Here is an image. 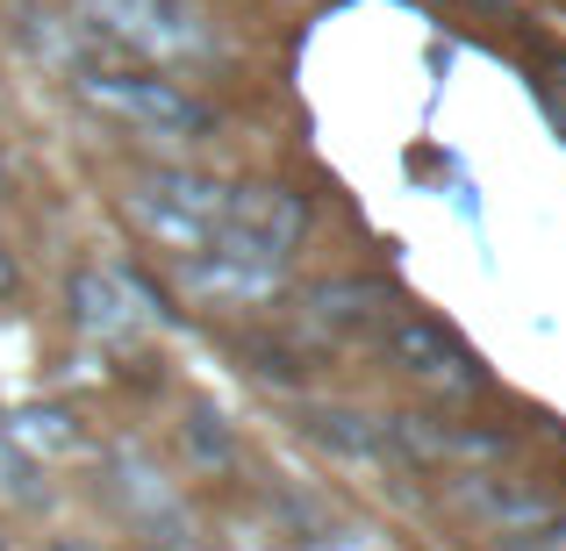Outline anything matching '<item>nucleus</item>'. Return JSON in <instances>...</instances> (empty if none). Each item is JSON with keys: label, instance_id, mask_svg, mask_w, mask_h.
Returning a JSON list of instances; mask_svg holds the SVG:
<instances>
[{"label": "nucleus", "instance_id": "obj_1", "mask_svg": "<svg viewBox=\"0 0 566 551\" xmlns=\"http://www.w3.org/2000/svg\"><path fill=\"white\" fill-rule=\"evenodd\" d=\"M222 201H230V187L193 180V172H158V180L129 187V215H137V230L158 236V244H172V251H187V258L216 236Z\"/></svg>", "mask_w": 566, "mask_h": 551}, {"label": "nucleus", "instance_id": "obj_2", "mask_svg": "<svg viewBox=\"0 0 566 551\" xmlns=\"http://www.w3.org/2000/svg\"><path fill=\"white\" fill-rule=\"evenodd\" d=\"M380 351H387L395 372H409L416 386H438V394H481V386H488L481 359H473L444 322L409 316V308H395V316L380 322Z\"/></svg>", "mask_w": 566, "mask_h": 551}, {"label": "nucleus", "instance_id": "obj_3", "mask_svg": "<svg viewBox=\"0 0 566 551\" xmlns=\"http://www.w3.org/2000/svg\"><path fill=\"white\" fill-rule=\"evenodd\" d=\"M86 100L123 115L144 137H180V144L208 137V108L193 94H180L172 80H158V72H94V80H86Z\"/></svg>", "mask_w": 566, "mask_h": 551}, {"label": "nucleus", "instance_id": "obj_4", "mask_svg": "<svg viewBox=\"0 0 566 551\" xmlns=\"http://www.w3.org/2000/svg\"><path fill=\"white\" fill-rule=\"evenodd\" d=\"M94 22L108 29L115 43L144 51V57H187V51L208 43L180 0H94Z\"/></svg>", "mask_w": 566, "mask_h": 551}, {"label": "nucleus", "instance_id": "obj_5", "mask_svg": "<svg viewBox=\"0 0 566 551\" xmlns=\"http://www.w3.org/2000/svg\"><path fill=\"white\" fill-rule=\"evenodd\" d=\"M115 501H123L129 509V523L144 530V544H158V551H201L193 544V516H187V501L172 495L166 480H158L151 466H137V458H115Z\"/></svg>", "mask_w": 566, "mask_h": 551}, {"label": "nucleus", "instance_id": "obj_6", "mask_svg": "<svg viewBox=\"0 0 566 551\" xmlns=\"http://www.w3.org/2000/svg\"><path fill=\"white\" fill-rule=\"evenodd\" d=\"M72 316H80L86 337H101V345H129V337L151 322V308H144V287L123 273H80L72 279Z\"/></svg>", "mask_w": 566, "mask_h": 551}, {"label": "nucleus", "instance_id": "obj_7", "mask_svg": "<svg viewBox=\"0 0 566 551\" xmlns=\"http://www.w3.org/2000/svg\"><path fill=\"white\" fill-rule=\"evenodd\" d=\"M459 501H467L481 523H495L502 538H531V530H545V523H559V501L545 495V487H502V480H488V473H459Z\"/></svg>", "mask_w": 566, "mask_h": 551}, {"label": "nucleus", "instance_id": "obj_8", "mask_svg": "<svg viewBox=\"0 0 566 551\" xmlns=\"http://www.w3.org/2000/svg\"><path fill=\"white\" fill-rule=\"evenodd\" d=\"M387 316H395V294L380 279H323L308 294V322L323 337H380Z\"/></svg>", "mask_w": 566, "mask_h": 551}, {"label": "nucleus", "instance_id": "obj_9", "mask_svg": "<svg viewBox=\"0 0 566 551\" xmlns=\"http://www.w3.org/2000/svg\"><path fill=\"white\" fill-rule=\"evenodd\" d=\"M308 430H316L331 452H345V458H395V437H387V415H352V409H316L308 415ZM401 466V458H395Z\"/></svg>", "mask_w": 566, "mask_h": 551}, {"label": "nucleus", "instance_id": "obj_10", "mask_svg": "<svg viewBox=\"0 0 566 551\" xmlns=\"http://www.w3.org/2000/svg\"><path fill=\"white\" fill-rule=\"evenodd\" d=\"M29 473H36V458H22L8 437H0V495H8V501H29V495H36V487H29Z\"/></svg>", "mask_w": 566, "mask_h": 551}, {"label": "nucleus", "instance_id": "obj_11", "mask_svg": "<svg viewBox=\"0 0 566 551\" xmlns=\"http://www.w3.org/2000/svg\"><path fill=\"white\" fill-rule=\"evenodd\" d=\"M51 551H101V544H86V538H57Z\"/></svg>", "mask_w": 566, "mask_h": 551}]
</instances>
